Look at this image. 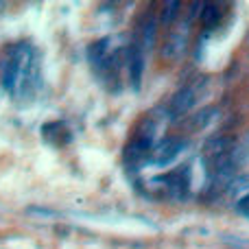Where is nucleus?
<instances>
[{
	"label": "nucleus",
	"instance_id": "1",
	"mask_svg": "<svg viewBox=\"0 0 249 249\" xmlns=\"http://www.w3.org/2000/svg\"><path fill=\"white\" fill-rule=\"evenodd\" d=\"M186 146H188V142H186L184 138L168 136V138L160 140L158 144L153 146V153H151V162H153L155 166H168V164H173L181 153H184Z\"/></svg>",
	"mask_w": 249,
	"mask_h": 249
},
{
	"label": "nucleus",
	"instance_id": "2",
	"mask_svg": "<svg viewBox=\"0 0 249 249\" xmlns=\"http://www.w3.org/2000/svg\"><path fill=\"white\" fill-rule=\"evenodd\" d=\"M195 101H197V88L195 86H186L179 92H175V96L171 99L168 105V116H181V114H188L193 109Z\"/></svg>",
	"mask_w": 249,
	"mask_h": 249
},
{
	"label": "nucleus",
	"instance_id": "3",
	"mask_svg": "<svg viewBox=\"0 0 249 249\" xmlns=\"http://www.w3.org/2000/svg\"><path fill=\"white\" fill-rule=\"evenodd\" d=\"M234 146H236V138L228 136V133H219V136H212L203 142V153L214 160V158H221V155L232 153Z\"/></svg>",
	"mask_w": 249,
	"mask_h": 249
},
{
	"label": "nucleus",
	"instance_id": "4",
	"mask_svg": "<svg viewBox=\"0 0 249 249\" xmlns=\"http://www.w3.org/2000/svg\"><path fill=\"white\" fill-rule=\"evenodd\" d=\"M188 26H190V22L186 20L184 26H181V31H173L171 33V37L166 39V44H164V48H162L164 59H177V57L186 51V46H188V39H186Z\"/></svg>",
	"mask_w": 249,
	"mask_h": 249
},
{
	"label": "nucleus",
	"instance_id": "5",
	"mask_svg": "<svg viewBox=\"0 0 249 249\" xmlns=\"http://www.w3.org/2000/svg\"><path fill=\"white\" fill-rule=\"evenodd\" d=\"M129 74H131V83L136 90H140L142 83V72H144V57H142V46L140 44H129Z\"/></svg>",
	"mask_w": 249,
	"mask_h": 249
},
{
	"label": "nucleus",
	"instance_id": "6",
	"mask_svg": "<svg viewBox=\"0 0 249 249\" xmlns=\"http://www.w3.org/2000/svg\"><path fill=\"white\" fill-rule=\"evenodd\" d=\"M140 33H142V51H151L158 39V20L153 16H146L140 22Z\"/></svg>",
	"mask_w": 249,
	"mask_h": 249
},
{
	"label": "nucleus",
	"instance_id": "7",
	"mask_svg": "<svg viewBox=\"0 0 249 249\" xmlns=\"http://www.w3.org/2000/svg\"><path fill=\"white\" fill-rule=\"evenodd\" d=\"M221 18H223L221 4H216V2H206V9H203V16H201L203 29H206V31H212L216 24H219Z\"/></svg>",
	"mask_w": 249,
	"mask_h": 249
},
{
	"label": "nucleus",
	"instance_id": "8",
	"mask_svg": "<svg viewBox=\"0 0 249 249\" xmlns=\"http://www.w3.org/2000/svg\"><path fill=\"white\" fill-rule=\"evenodd\" d=\"M216 114H219V107L208 105V107L199 109V112L195 114V116H193V124H190V127H193V129H206L208 124L216 118Z\"/></svg>",
	"mask_w": 249,
	"mask_h": 249
},
{
	"label": "nucleus",
	"instance_id": "9",
	"mask_svg": "<svg viewBox=\"0 0 249 249\" xmlns=\"http://www.w3.org/2000/svg\"><path fill=\"white\" fill-rule=\"evenodd\" d=\"M179 9H181V2H177V0H171V2H164L162 11H160V22H162L164 26L175 24L177 18H179Z\"/></svg>",
	"mask_w": 249,
	"mask_h": 249
},
{
	"label": "nucleus",
	"instance_id": "10",
	"mask_svg": "<svg viewBox=\"0 0 249 249\" xmlns=\"http://www.w3.org/2000/svg\"><path fill=\"white\" fill-rule=\"evenodd\" d=\"M247 160H249V131L236 142V146H234V151H232V162L236 164V166H243Z\"/></svg>",
	"mask_w": 249,
	"mask_h": 249
},
{
	"label": "nucleus",
	"instance_id": "11",
	"mask_svg": "<svg viewBox=\"0 0 249 249\" xmlns=\"http://www.w3.org/2000/svg\"><path fill=\"white\" fill-rule=\"evenodd\" d=\"M203 9H206V2H190V11H188V22H195L197 18L203 16Z\"/></svg>",
	"mask_w": 249,
	"mask_h": 249
},
{
	"label": "nucleus",
	"instance_id": "12",
	"mask_svg": "<svg viewBox=\"0 0 249 249\" xmlns=\"http://www.w3.org/2000/svg\"><path fill=\"white\" fill-rule=\"evenodd\" d=\"M236 212H241L243 216H249V193L245 195V197L238 199V203H236Z\"/></svg>",
	"mask_w": 249,
	"mask_h": 249
}]
</instances>
